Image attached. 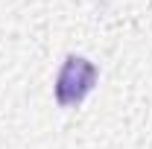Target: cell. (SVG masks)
I'll return each instance as SVG.
<instances>
[{"label":"cell","instance_id":"6da1fadb","mask_svg":"<svg viewBox=\"0 0 152 149\" xmlns=\"http://www.w3.org/2000/svg\"><path fill=\"white\" fill-rule=\"evenodd\" d=\"M96 82V67L82 56H67L61 70H58L56 79V99L58 105H76L82 102L88 91L94 88Z\"/></svg>","mask_w":152,"mask_h":149}]
</instances>
